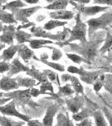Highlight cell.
<instances>
[{
  "mask_svg": "<svg viewBox=\"0 0 112 126\" xmlns=\"http://www.w3.org/2000/svg\"><path fill=\"white\" fill-rule=\"evenodd\" d=\"M102 40H98V41H85L81 42L80 45H70L71 46L72 50H75L80 55L84 56V58L86 61L92 60L96 55V52L98 50L99 46L101 44ZM89 62V61H88Z\"/></svg>",
  "mask_w": 112,
  "mask_h": 126,
  "instance_id": "6da1fadb",
  "label": "cell"
},
{
  "mask_svg": "<svg viewBox=\"0 0 112 126\" xmlns=\"http://www.w3.org/2000/svg\"><path fill=\"white\" fill-rule=\"evenodd\" d=\"M76 24L74 27L70 32V36L69 38V40H67L64 43H60L61 45L60 46H63V45L65 44H69L70 42H72L74 40H80L81 42H85L86 40V25H85V23H83L80 19V17H79V14L77 15L76 17Z\"/></svg>",
  "mask_w": 112,
  "mask_h": 126,
  "instance_id": "7a4b0ae2",
  "label": "cell"
},
{
  "mask_svg": "<svg viewBox=\"0 0 112 126\" xmlns=\"http://www.w3.org/2000/svg\"><path fill=\"white\" fill-rule=\"evenodd\" d=\"M112 23V11L104 14L102 16L96 19H92L87 21L89 25V36H92L94 32L98 29L105 28L108 24Z\"/></svg>",
  "mask_w": 112,
  "mask_h": 126,
  "instance_id": "3957f363",
  "label": "cell"
},
{
  "mask_svg": "<svg viewBox=\"0 0 112 126\" xmlns=\"http://www.w3.org/2000/svg\"><path fill=\"white\" fill-rule=\"evenodd\" d=\"M4 96L13 99L14 103L18 104H34L31 101V95H30V88H27L25 90H14L12 93H4Z\"/></svg>",
  "mask_w": 112,
  "mask_h": 126,
  "instance_id": "277c9868",
  "label": "cell"
},
{
  "mask_svg": "<svg viewBox=\"0 0 112 126\" xmlns=\"http://www.w3.org/2000/svg\"><path fill=\"white\" fill-rule=\"evenodd\" d=\"M0 113L3 114L4 116H13L16 117L18 119H22L24 122H28L30 120V118L25 114L19 113V111L16 109V104L14 101L11 100L9 103H6L3 106H0Z\"/></svg>",
  "mask_w": 112,
  "mask_h": 126,
  "instance_id": "5b68a950",
  "label": "cell"
},
{
  "mask_svg": "<svg viewBox=\"0 0 112 126\" xmlns=\"http://www.w3.org/2000/svg\"><path fill=\"white\" fill-rule=\"evenodd\" d=\"M40 6H37V7H33V8H28V9H18L13 10V15L14 19L17 21H21L23 23H26L28 22V18L30 17L33 14L35 13L38 9H40Z\"/></svg>",
  "mask_w": 112,
  "mask_h": 126,
  "instance_id": "8992f818",
  "label": "cell"
},
{
  "mask_svg": "<svg viewBox=\"0 0 112 126\" xmlns=\"http://www.w3.org/2000/svg\"><path fill=\"white\" fill-rule=\"evenodd\" d=\"M3 34L0 35V42L3 44L13 45V38L15 37L16 29L14 25H5L3 27Z\"/></svg>",
  "mask_w": 112,
  "mask_h": 126,
  "instance_id": "52a82bcc",
  "label": "cell"
},
{
  "mask_svg": "<svg viewBox=\"0 0 112 126\" xmlns=\"http://www.w3.org/2000/svg\"><path fill=\"white\" fill-rule=\"evenodd\" d=\"M66 103L69 110L72 112L73 114H74V113H78L81 109H83L85 104V97L84 96H81V95L78 94L77 96L67 100Z\"/></svg>",
  "mask_w": 112,
  "mask_h": 126,
  "instance_id": "ba28073f",
  "label": "cell"
},
{
  "mask_svg": "<svg viewBox=\"0 0 112 126\" xmlns=\"http://www.w3.org/2000/svg\"><path fill=\"white\" fill-rule=\"evenodd\" d=\"M59 109H60V105L58 103H54L47 109L45 116L44 117L42 122L44 126H53L54 118L58 113Z\"/></svg>",
  "mask_w": 112,
  "mask_h": 126,
  "instance_id": "9c48e42d",
  "label": "cell"
},
{
  "mask_svg": "<svg viewBox=\"0 0 112 126\" xmlns=\"http://www.w3.org/2000/svg\"><path fill=\"white\" fill-rule=\"evenodd\" d=\"M19 87V86L15 78H11L8 76H4L0 80V89L5 92L18 90Z\"/></svg>",
  "mask_w": 112,
  "mask_h": 126,
  "instance_id": "30bf717a",
  "label": "cell"
},
{
  "mask_svg": "<svg viewBox=\"0 0 112 126\" xmlns=\"http://www.w3.org/2000/svg\"><path fill=\"white\" fill-rule=\"evenodd\" d=\"M29 67H28L27 66H24L23 63L19 62V58L13 59V62L10 64V68L9 70V73H8V77L11 78L13 75H16L19 72H28L29 71Z\"/></svg>",
  "mask_w": 112,
  "mask_h": 126,
  "instance_id": "8fae6325",
  "label": "cell"
},
{
  "mask_svg": "<svg viewBox=\"0 0 112 126\" xmlns=\"http://www.w3.org/2000/svg\"><path fill=\"white\" fill-rule=\"evenodd\" d=\"M31 31L33 32V35L37 36V37H44L49 38V39L57 40H63L65 39V33H63L62 34H51L50 33H47L44 30H43L41 28H36L34 27L31 29Z\"/></svg>",
  "mask_w": 112,
  "mask_h": 126,
  "instance_id": "7c38bea8",
  "label": "cell"
},
{
  "mask_svg": "<svg viewBox=\"0 0 112 126\" xmlns=\"http://www.w3.org/2000/svg\"><path fill=\"white\" fill-rule=\"evenodd\" d=\"M62 80L63 81L70 80L72 87L74 88L75 92L77 94H82V93H84V88H83L82 85H81V83L79 82V79L77 78L73 77V76H70V75H63Z\"/></svg>",
  "mask_w": 112,
  "mask_h": 126,
  "instance_id": "4fadbf2b",
  "label": "cell"
},
{
  "mask_svg": "<svg viewBox=\"0 0 112 126\" xmlns=\"http://www.w3.org/2000/svg\"><path fill=\"white\" fill-rule=\"evenodd\" d=\"M19 48V45H16V46L11 45L9 48L5 49V50H3V55L0 56V59H1L2 61H3V62H9L10 60H12V59L13 58L14 55L18 52Z\"/></svg>",
  "mask_w": 112,
  "mask_h": 126,
  "instance_id": "5bb4252c",
  "label": "cell"
},
{
  "mask_svg": "<svg viewBox=\"0 0 112 126\" xmlns=\"http://www.w3.org/2000/svg\"><path fill=\"white\" fill-rule=\"evenodd\" d=\"M108 7H100V6H91V7H81L78 8L79 12L83 13L85 15H95L96 14L102 12L104 10H106Z\"/></svg>",
  "mask_w": 112,
  "mask_h": 126,
  "instance_id": "9a60e30c",
  "label": "cell"
},
{
  "mask_svg": "<svg viewBox=\"0 0 112 126\" xmlns=\"http://www.w3.org/2000/svg\"><path fill=\"white\" fill-rule=\"evenodd\" d=\"M18 52H19V56L23 59L25 62H27L28 60H30V59L33 58L34 56V53L33 50H30V49L24 44L20 45Z\"/></svg>",
  "mask_w": 112,
  "mask_h": 126,
  "instance_id": "2e32d148",
  "label": "cell"
},
{
  "mask_svg": "<svg viewBox=\"0 0 112 126\" xmlns=\"http://www.w3.org/2000/svg\"><path fill=\"white\" fill-rule=\"evenodd\" d=\"M93 113H94V111L91 110L90 109L83 108V109H81L78 113H74V114L72 115V118L75 121L80 122V121H82L83 119L93 116Z\"/></svg>",
  "mask_w": 112,
  "mask_h": 126,
  "instance_id": "e0dca14e",
  "label": "cell"
},
{
  "mask_svg": "<svg viewBox=\"0 0 112 126\" xmlns=\"http://www.w3.org/2000/svg\"><path fill=\"white\" fill-rule=\"evenodd\" d=\"M52 19H71L74 16V13L67 10H58L56 12H51L49 14Z\"/></svg>",
  "mask_w": 112,
  "mask_h": 126,
  "instance_id": "ac0fdd59",
  "label": "cell"
},
{
  "mask_svg": "<svg viewBox=\"0 0 112 126\" xmlns=\"http://www.w3.org/2000/svg\"><path fill=\"white\" fill-rule=\"evenodd\" d=\"M55 126H75L73 122L70 119L68 113L64 114L63 113H59L57 115Z\"/></svg>",
  "mask_w": 112,
  "mask_h": 126,
  "instance_id": "d6986e66",
  "label": "cell"
},
{
  "mask_svg": "<svg viewBox=\"0 0 112 126\" xmlns=\"http://www.w3.org/2000/svg\"><path fill=\"white\" fill-rule=\"evenodd\" d=\"M27 74L28 75V76L32 77L33 78V79H34V80H38L39 82H45L48 81V78H47V77L44 75V72H40L39 71L36 70L35 68L32 67L29 69V71H28V72H26Z\"/></svg>",
  "mask_w": 112,
  "mask_h": 126,
  "instance_id": "ffe728a7",
  "label": "cell"
},
{
  "mask_svg": "<svg viewBox=\"0 0 112 126\" xmlns=\"http://www.w3.org/2000/svg\"><path fill=\"white\" fill-rule=\"evenodd\" d=\"M70 1L68 0H56L53 2L50 5L46 6V9H53V10H64L67 5L69 4Z\"/></svg>",
  "mask_w": 112,
  "mask_h": 126,
  "instance_id": "44dd1931",
  "label": "cell"
},
{
  "mask_svg": "<svg viewBox=\"0 0 112 126\" xmlns=\"http://www.w3.org/2000/svg\"><path fill=\"white\" fill-rule=\"evenodd\" d=\"M24 124H25L24 121H15L4 115L0 116V125L1 126H23Z\"/></svg>",
  "mask_w": 112,
  "mask_h": 126,
  "instance_id": "7402d4cb",
  "label": "cell"
},
{
  "mask_svg": "<svg viewBox=\"0 0 112 126\" xmlns=\"http://www.w3.org/2000/svg\"><path fill=\"white\" fill-rule=\"evenodd\" d=\"M33 36V34H28L27 32H24L23 30H18L15 33V39L17 40L18 43L22 45L25 42H28L30 40V38Z\"/></svg>",
  "mask_w": 112,
  "mask_h": 126,
  "instance_id": "603a6c76",
  "label": "cell"
},
{
  "mask_svg": "<svg viewBox=\"0 0 112 126\" xmlns=\"http://www.w3.org/2000/svg\"><path fill=\"white\" fill-rule=\"evenodd\" d=\"M93 117L95 119V126H108L106 119H105L103 113L100 110L94 111Z\"/></svg>",
  "mask_w": 112,
  "mask_h": 126,
  "instance_id": "cb8c5ba5",
  "label": "cell"
},
{
  "mask_svg": "<svg viewBox=\"0 0 112 126\" xmlns=\"http://www.w3.org/2000/svg\"><path fill=\"white\" fill-rule=\"evenodd\" d=\"M19 87H24L27 88H32L36 85V81L33 78H15Z\"/></svg>",
  "mask_w": 112,
  "mask_h": 126,
  "instance_id": "d4e9b609",
  "label": "cell"
},
{
  "mask_svg": "<svg viewBox=\"0 0 112 126\" xmlns=\"http://www.w3.org/2000/svg\"><path fill=\"white\" fill-rule=\"evenodd\" d=\"M99 72H88L84 76L81 77V80L85 83H88V84H94L95 82H97L99 78Z\"/></svg>",
  "mask_w": 112,
  "mask_h": 126,
  "instance_id": "484cf974",
  "label": "cell"
},
{
  "mask_svg": "<svg viewBox=\"0 0 112 126\" xmlns=\"http://www.w3.org/2000/svg\"><path fill=\"white\" fill-rule=\"evenodd\" d=\"M29 43V46L32 49H38L40 47H43L44 45L47 44H53L54 42L51 40H43V39H34V40H30L28 41Z\"/></svg>",
  "mask_w": 112,
  "mask_h": 126,
  "instance_id": "4316f807",
  "label": "cell"
},
{
  "mask_svg": "<svg viewBox=\"0 0 112 126\" xmlns=\"http://www.w3.org/2000/svg\"><path fill=\"white\" fill-rule=\"evenodd\" d=\"M25 6V3H23L21 0H15V1L10 2L9 3H6L4 6H3L2 9L3 10H11L13 11L14 9H21V8H24Z\"/></svg>",
  "mask_w": 112,
  "mask_h": 126,
  "instance_id": "83f0119b",
  "label": "cell"
},
{
  "mask_svg": "<svg viewBox=\"0 0 112 126\" xmlns=\"http://www.w3.org/2000/svg\"><path fill=\"white\" fill-rule=\"evenodd\" d=\"M0 20L6 24H16L17 21L14 19L13 14H9L7 12H4L3 9L0 10Z\"/></svg>",
  "mask_w": 112,
  "mask_h": 126,
  "instance_id": "f1b7e54d",
  "label": "cell"
},
{
  "mask_svg": "<svg viewBox=\"0 0 112 126\" xmlns=\"http://www.w3.org/2000/svg\"><path fill=\"white\" fill-rule=\"evenodd\" d=\"M100 52L102 54H105L106 52H112V35L111 34H107V37L105 39V44L102 46V48L100 50Z\"/></svg>",
  "mask_w": 112,
  "mask_h": 126,
  "instance_id": "f546056e",
  "label": "cell"
},
{
  "mask_svg": "<svg viewBox=\"0 0 112 126\" xmlns=\"http://www.w3.org/2000/svg\"><path fill=\"white\" fill-rule=\"evenodd\" d=\"M64 24H66V22H62L59 21L56 19H52L50 20L48 23H46L44 26V29L46 30H51L56 27H60V26H64Z\"/></svg>",
  "mask_w": 112,
  "mask_h": 126,
  "instance_id": "4dcf8cb0",
  "label": "cell"
},
{
  "mask_svg": "<svg viewBox=\"0 0 112 126\" xmlns=\"http://www.w3.org/2000/svg\"><path fill=\"white\" fill-rule=\"evenodd\" d=\"M73 93H75V90L72 87V85L71 84H66L63 87H59V95L70 96Z\"/></svg>",
  "mask_w": 112,
  "mask_h": 126,
  "instance_id": "1f68e13d",
  "label": "cell"
},
{
  "mask_svg": "<svg viewBox=\"0 0 112 126\" xmlns=\"http://www.w3.org/2000/svg\"><path fill=\"white\" fill-rule=\"evenodd\" d=\"M33 58H34L35 60L40 61L41 62L44 63V64H46V65H48L49 66H50V67L55 69V70L59 71V72H64V66H62V65H60V64H57V63H54V62H47V61L43 60V59H38L35 56H34Z\"/></svg>",
  "mask_w": 112,
  "mask_h": 126,
  "instance_id": "d6a6232c",
  "label": "cell"
},
{
  "mask_svg": "<svg viewBox=\"0 0 112 126\" xmlns=\"http://www.w3.org/2000/svg\"><path fill=\"white\" fill-rule=\"evenodd\" d=\"M40 93L41 94H46L47 91H50L52 94H54V87H53V85L51 82H42L41 86H40Z\"/></svg>",
  "mask_w": 112,
  "mask_h": 126,
  "instance_id": "836d02e7",
  "label": "cell"
},
{
  "mask_svg": "<svg viewBox=\"0 0 112 126\" xmlns=\"http://www.w3.org/2000/svg\"><path fill=\"white\" fill-rule=\"evenodd\" d=\"M66 56H68V58H70L73 62L77 63V64H80L82 62H86V63L89 62H88V61L85 60L83 56H80L76 55V54H69V53H67Z\"/></svg>",
  "mask_w": 112,
  "mask_h": 126,
  "instance_id": "e575fe53",
  "label": "cell"
},
{
  "mask_svg": "<svg viewBox=\"0 0 112 126\" xmlns=\"http://www.w3.org/2000/svg\"><path fill=\"white\" fill-rule=\"evenodd\" d=\"M67 71H68L70 73H76V74H79L80 75L81 77L84 76L87 73V72H85V71L83 70L82 68H78V67H75V66H69L68 68H67Z\"/></svg>",
  "mask_w": 112,
  "mask_h": 126,
  "instance_id": "d590c367",
  "label": "cell"
},
{
  "mask_svg": "<svg viewBox=\"0 0 112 126\" xmlns=\"http://www.w3.org/2000/svg\"><path fill=\"white\" fill-rule=\"evenodd\" d=\"M10 68V63L8 62H0V73H4L6 72H9Z\"/></svg>",
  "mask_w": 112,
  "mask_h": 126,
  "instance_id": "8d00e7d4",
  "label": "cell"
},
{
  "mask_svg": "<svg viewBox=\"0 0 112 126\" xmlns=\"http://www.w3.org/2000/svg\"><path fill=\"white\" fill-rule=\"evenodd\" d=\"M44 75L47 77V78L50 79L51 82H54V81H55L56 77H57L55 72H54L53 71H50V70H44Z\"/></svg>",
  "mask_w": 112,
  "mask_h": 126,
  "instance_id": "74e56055",
  "label": "cell"
},
{
  "mask_svg": "<svg viewBox=\"0 0 112 126\" xmlns=\"http://www.w3.org/2000/svg\"><path fill=\"white\" fill-rule=\"evenodd\" d=\"M103 112L104 114H105V118L108 120V123H109L110 126H112V113H111V112L107 109V108H104L103 109Z\"/></svg>",
  "mask_w": 112,
  "mask_h": 126,
  "instance_id": "f35d334b",
  "label": "cell"
},
{
  "mask_svg": "<svg viewBox=\"0 0 112 126\" xmlns=\"http://www.w3.org/2000/svg\"><path fill=\"white\" fill-rule=\"evenodd\" d=\"M62 57V53H61L60 50H57V49H54L53 50V54H52V60L53 61H58Z\"/></svg>",
  "mask_w": 112,
  "mask_h": 126,
  "instance_id": "ab89813d",
  "label": "cell"
},
{
  "mask_svg": "<svg viewBox=\"0 0 112 126\" xmlns=\"http://www.w3.org/2000/svg\"><path fill=\"white\" fill-rule=\"evenodd\" d=\"M76 126H94L92 121L89 118H87V119H83L82 121L79 122L76 125Z\"/></svg>",
  "mask_w": 112,
  "mask_h": 126,
  "instance_id": "60d3db41",
  "label": "cell"
},
{
  "mask_svg": "<svg viewBox=\"0 0 112 126\" xmlns=\"http://www.w3.org/2000/svg\"><path fill=\"white\" fill-rule=\"evenodd\" d=\"M28 126H44L42 122L38 119H30L27 122Z\"/></svg>",
  "mask_w": 112,
  "mask_h": 126,
  "instance_id": "b9f144b4",
  "label": "cell"
},
{
  "mask_svg": "<svg viewBox=\"0 0 112 126\" xmlns=\"http://www.w3.org/2000/svg\"><path fill=\"white\" fill-rule=\"evenodd\" d=\"M95 3H99V4H107L112 6V0H94Z\"/></svg>",
  "mask_w": 112,
  "mask_h": 126,
  "instance_id": "7bdbcfd3",
  "label": "cell"
},
{
  "mask_svg": "<svg viewBox=\"0 0 112 126\" xmlns=\"http://www.w3.org/2000/svg\"><path fill=\"white\" fill-rule=\"evenodd\" d=\"M41 94L40 93V91L38 89H36V88H30V95L31 97H37L38 96Z\"/></svg>",
  "mask_w": 112,
  "mask_h": 126,
  "instance_id": "ee69618b",
  "label": "cell"
},
{
  "mask_svg": "<svg viewBox=\"0 0 112 126\" xmlns=\"http://www.w3.org/2000/svg\"><path fill=\"white\" fill-rule=\"evenodd\" d=\"M102 83L100 82H95L94 83V89H95V92H100V88L102 87Z\"/></svg>",
  "mask_w": 112,
  "mask_h": 126,
  "instance_id": "f6af8a7d",
  "label": "cell"
},
{
  "mask_svg": "<svg viewBox=\"0 0 112 126\" xmlns=\"http://www.w3.org/2000/svg\"><path fill=\"white\" fill-rule=\"evenodd\" d=\"M24 1L28 3H31V4H33V3H37L39 0H24Z\"/></svg>",
  "mask_w": 112,
  "mask_h": 126,
  "instance_id": "bcb514c9",
  "label": "cell"
},
{
  "mask_svg": "<svg viewBox=\"0 0 112 126\" xmlns=\"http://www.w3.org/2000/svg\"><path fill=\"white\" fill-rule=\"evenodd\" d=\"M74 1L79 2V3H88L90 2V0H74Z\"/></svg>",
  "mask_w": 112,
  "mask_h": 126,
  "instance_id": "7dc6e473",
  "label": "cell"
},
{
  "mask_svg": "<svg viewBox=\"0 0 112 126\" xmlns=\"http://www.w3.org/2000/svg\"><path fill=\"white\" fill-rule=\"evenodd\" d=\"M5 47V45L3 44V43H0V50H2L3 48Z\"/></svg>",
  "mask_w": 112,
  "mask_h": 126,
  "instance_id": "c3c4849f",
  "label": "cell"
},
{
  "mask_svg": "<svg viewBox=\"0 0 112 126\" xmlns=\"http://www.w3.org/2000/svg\"><path fill=\"white\" fill-rule=\"evenodd\" d=\"M48 3H52L53 2H54V1H56V0H46Z\"/></svg>",
  "mask_w": 112,
  "mask_h": 126,
  "instance_id": "681fc988",
  "label": "cell"
},
{
  "mask_svg": "<svg viewBox=\"0 0 112 126\" xmlns=\"http://www.w3.org/2000/svg\"><path fill=\"white\" fill-rule=\"evenodd\" d=\"M3 96H4V93H0V98H1L2 97H3Z\"/></svg>",
  "mask_w": 112,
  "mask_h": 126,
  "instance_id": "f907efd6",
  "label": "cell"
},
{
  "mask_svg": "<svg viewBox=\"0 0 112 126\" xmlns=\"http://www.w3.org/2000/svg\"><path fill=\"white\" fill-rule=\"evenodd\" d=\"M1 30H3V26H2L1 23H0V31H1Z\"/></svg>",
  "mask_w": 112,
  "mask_h": 126,
  "instance_id": "816d5d0a",
  "label": "cell"
},
{
  "mask_svg": "<svg viewBox=\"0 0 112 126\" xmlns=\"http://www.w3.org/2000/svg\"><path fill=\"white\" fill-rule=\"evenodd\" d=\"M109 108H110L111 109H112V107H111V106H109Z\"/></svg>",
  "mask_w": 112,
  "mask_h": 126,
  "instance_id": "f5cc1de1",
  "label": "cell"
}]
</instances>
